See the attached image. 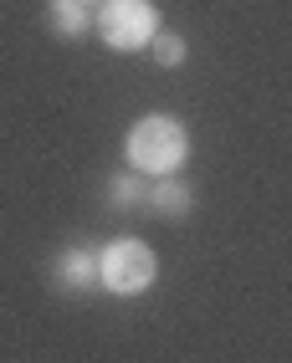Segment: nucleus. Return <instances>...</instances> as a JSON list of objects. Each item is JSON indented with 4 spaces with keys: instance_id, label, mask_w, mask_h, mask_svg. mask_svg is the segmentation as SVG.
<instances>
[{
    "instance_id": "obj_1",
    "label": "nucleus",
    "mask_w": 292,
    "mask_h": 363,
    "mask_svg": "<svg viewBox=\"0 0 292 363\" xmlns=\"http://www.w3.org/2000/svg\"><path fill=\"white\" fill-rule=\"evenodd\" d=\"M124 159L144 179H169L190 159V128L169 113H144L124 138Z\"/></svg>"
},
{
    "instance_id": "obj_2",
    "label": "nucleus",
    "mask_w": 292,
    "mask_h": 363,
    "mask_svg": "<svg viewBox=\"0 0 292 363\" xmlns=\"http://www.w3.org/2000/svg\"><path fill=\"white\" fill-rule=\"evenodd\" d=\"M92 31L108 52L134 57V52H149V41L164 31V16H159L154 0H97Z\"/></svg>"
},
{
    "instance_id": "obj_3",
    "label": "nucleus",
    "mask_w": 292,
    "mask_h": 363,
    "mask_svg": "<svg viewBox=\"0 0 292 363\" xmlns=\"http://www.w3.org/2000/svg\"><path fill=\"white\" fill-rule=\"evenodd\" d=\"M159 281V256L149 240L139 235H118L97 251V286L108 297H144Z\"/></svg>"
},
{
    "instance_id": "obj_4",
    "label": "nucleus",
    "mask_w": 292,
    "mask_h": 363,
    "mask_svg": "<svg viewBox=\"0 0 292 363\" xmlns=\"http://www.w3.org/2000/svg\"><path fill=\"white\" fill-rule=\"evenodd\" d=\"M46 281H52L62 297H87L97 286V251H87V246L57 251L52 266H46Z\"/></svg>"
},
{
    "instance_id": "obj_5",
    "label": "nucleus",
    "mask_w": 292,
    "mask_h": 363,
    "mask_svg": "<svg viewBox=\"0 0 292 363\" xmlns=\"http://www.w3.org/2000/svg\"><path fill=\"white\" fill-rule=\"evenodd\" d=\"M144 210L159 215V220H190V210H195V189H190L180 174H169V179H149Z\"/></svg>"
},
{
    "instance_id": "obj_6",
    "label": "nucleus",
    "mask_w": 292,
    "mask_h": 363,
    "mask_svg": "<svg viewBox=\"0 0 292 363\" xmlns=\"http://www.w3.org/2000/svg\"><path fill=\"white\" fill-rule=\"evenodd\" d=\"M46 31H52L57 41H82L92 31L87 0H46Z\"/></svg>"
},
{
    "instance_id": "obj_7",
    "label": "nucleus",
    "mask_w": 292,
    "mask_h": 363,
    "mask_svg": "<svg viewBox=\"0 0 292 363\" xmlns=\"http://www.w3.org/2000/svg\"><path fill=\"white\" fill-rule=\"evenodd\" d=\"M144 195H149V179L134 174V169H118L108 179V205L113 210H144Z\"/></svg>"
},
{
    "instance_id": "obj_8",
    "label": "nucleus",
    "mask_w": 292,
    "mask_h": 363,
    "mask_svg": "<svg viewBox=\"0 0 292 363\" xmlns=\"http://www.w3.org/2000/svg\"><path fill=\"white\" fill-rule=\"evenodd\" d=\"M149 57H154L159 67H169V72H180V67L190 62V41H185L180 31H159V36L149 41Z\"/></svg>"
}]
</instances>
